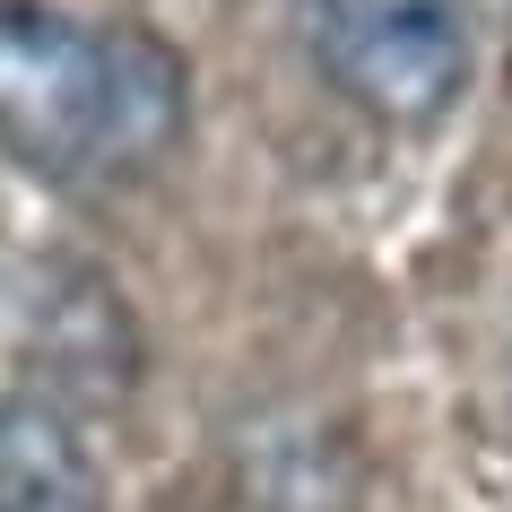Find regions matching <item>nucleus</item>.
Segmentation results:
<instances>
[{"label": "nucleus", "mask_w": 512, "mask_h": 512, "mask_svg": "<svg viewBox=\"0 0 512 512\" xmlns=\"http://www.w3.org/2000/svg\"><path fill=\"white\" fill-rule=\"evenodd\" d=\"M191 70L148 27H79L61 9H0V148L35 183H131L174 157Z\"/></svg>", "instance_id": "obj_1"}, {"label": "nucleus", "mask_w": 512, "mask_h": 512, "mask_svg": "<svg viewBox=\"0 0 512 512\" xmlns=\"http://www.w3.org/2000/svg\"><path fill=\"white\" fill-rule=\"evenodd\" d=\"M0 512H105V469L53 391L0 400Z\"/></svg>", "instance_id": "obj_3"}, {"label": "nucleus", "mask_w": 512, "mask_h": 512, "mask_svg": "<svg viewBox=\"0 0 512 512\" xmlns=\"http://www.w3.org/2000/svg\"><path fill=\"white\" fill-rule=\"evenodd\" d=\"M313 61L382 131H434L469 87V0H313Z\"/></svg>", "instance_id": "obj_2"}]
</instances>
